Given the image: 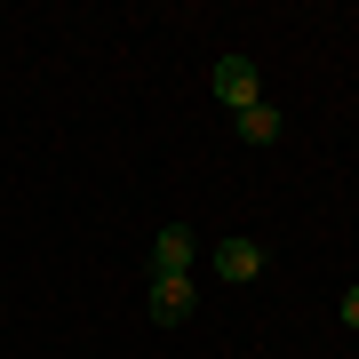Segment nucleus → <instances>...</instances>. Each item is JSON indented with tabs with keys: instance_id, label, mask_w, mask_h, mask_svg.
<instances>
[{
	"instance_id": "nucleus-3",
	"label": "nucleus",
	"mask_w": 359,
	"mask_h": 359,
	"mask_svg": "<svg viewBox=\"0 0 359 359\" xmlns=\"http://www.w3.org/2000/svg\"><path fill=\"white\" fill-rule=\"evenodd\" d=\"M264 240H216V280H264Z\"/></svg>"
},
{
	"instance_id": "nucleus-5",
	"label": "nucleus",
	"mask_w": 359,
	"mask_h": 359,
	"mask_svg": "<svg viewBox=\"0 0 359 359\" xmlns=\"http://www.w3.org/2000/svg\"><path fill=\"white\" fill-rule=\"evenodd\" d=\"M231 128H240V144H280L287 120L271 112V104H248V112H231Z\"/></svg>"
},
{
	"instance_id": "nucleus-1",
	"label": "nucleus",
	"mask_w": 359,
	"mask_h": 359,
	"mask_svg": "<svg viewBox=\"0 0 359 359\" xmlns=\"http://www.w3.org/2000/svg\"><path fill=\"white\" fill-rule=\"evenodd\" d=\"M208 88H216L231 112H248V104H264V80H256V56H216V72H208Z\"/></svg>"
},
{
	"instance_id": "nucleus-4",
	"label": "nucleus",
	"mask_w": 359,
	"mask_h": 359,
	"mask_svg": "<svg viewBox=\"0 0 359 359\" xmlns=\"http://www.w3.org/2000/svg\"><path fill=\"white\" fill-rule=\"evenodd\" d=\"M152 271H192V231H184V224H160L152 231Z\"/></svg>"
},
{
	"instance_id": "nucleus-6",
	"label": "nucleus",
	"mask_w": 359,
	"mask_h": 359,
	"mask_svg": "<svg viewBox=\"0 0 359 359\" xmlns=\"http://www.w3.org/2000/svg\"><path fill=\"white\" fill-rule=\"evenodd\" d=\"M344 327H359V280L344 287Z\"/></svg>"
},
{
	"instance_id": "nucleus-2",
	"label": "nucleus",
	"mask_w": 359,
	"mask_h": 359,
	"mask_svg": "<svg viewBox=\"0 0 359 359\" xmlns=\"http://www.w3.org/2000/svg\"><path fill=\"white\" fill-rule=\"evenodd\" d=\"M144 311H152L160 327L192 320V271H152V295H144Z\"/></svg>"
}]
</instances>
